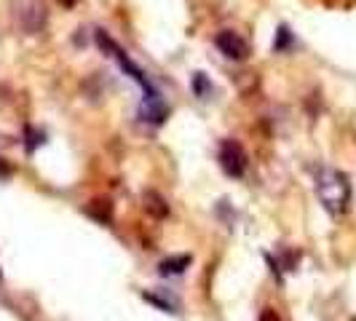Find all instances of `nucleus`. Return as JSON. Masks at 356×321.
<instances>
[{
  "mask_svg": "<svg viewBox=\"0 0 356 321\" xmlns=\"http://www.w3.org/2000/svg\"><path fill=\"white\" fill-rule=\"evenodd\" d=\"M316 196L327 212L343 214L351 204V182L343 172L324 166L316 174Z\"/></svg>",
  "mask_w": 356,
  "mask_h": 321,
  "instance_id": "nucleus-1",
  "label": "nucleus"
},
{
  "mask_svg": "<svg viewBox=\"0 0 356 321\" xmlns=\"http://www.w3.org/2000/svg\"><path fill=\"white\" fill-rule=\"evenodd\" d=\"M11 14H14V22L27 35L43 33V27L49 22L46 0H11Z\"/></svg>",
  "mask_w": 356,
  "mask_h": 321,
  "instance_id": "nucleus-2",
  "label": "nucleus"
},
{
  "mask_svg": "<svg viewBox=\"0 0 356 321\" xmlns=\"http://www.w3.org/2000/svg\"><path fill=\"white\" fill-rule=\"evenodd\" d=\"M217 160H220V166H222V172H225L228 177H241V174L247 172V163H250L244 145L236 142V140H222V142H220Z\"/></svg>",
  "mask_w": 356,
  "mask_h": 321,
  "instance_id": "nucleus-3",
  "label": "nucleus"
},
{
  "mask_svg": "<svg viewBox=\"0 0 356 321\" xmlns=\"http://www.w3.org/2000/svg\"><path fill=\"white\" fill-rule=\"evenodd\" d=\"M214 46L220 49L222 56H228V59H233V62H244V59L250 56V43L238 35V33H233V30H222V33H217Z\"/></svg>",
  "mask_w": 356,
  "mask_h": 321,
  "instance_id": "nucleus-4",
  "label": "nucleus"
},
{
  "mask_svg": "<svg viewBox=\"0 0 356 321\" xmlns=\"http://www.w3.org/2000/svg\"><path fill=\"white\" fill-rule=\"evenodd\" d=\"M140 115H143V121H150V124L159 126L166 121L169 107L163 105V99H161L159 94H153V97H145L143 107H140Z\"/></svg>",
  "mask_w": 356,
  "mask_h": 321,
  "instance_id": "nucleus-5",
  "label": "nucleus"
},
{
  "mask_svg": "<svg viewBox=\"0 0 356 321\" xmlns=\"http://www.w3.org/2000/svg\"><path fill=\"white\" fill-rule=\"evenodd\" d=\"M143 206L147 214H153L156 220H163L166 214H169V204H166V198L156 193V190H145L143 193Z\"/></svg>",
  "mask_w": 356,
  "mask_h": 321,
  "instance_id": "nucleus-6",
  "label": "nucleus"
},
{
  "mask_svg": "<svg viewBox=\"0 0 356 321\" xmlns=\"http://www.w3.org/2000/svg\"><path fill=\"white\" fill-rule=\"evenodd\" d=\"M185 268H191V257L188 254H179V257H166L159 265L161 276H179Z\"/></svg>",
  "mask_w": 356,
  "mask_h": 321,
  "instance_id": "nucleus-7",
  "label": "nucleus"
},
{
  "mask_svg": "<svg viewBox=\"0 0 356 321\" xmlns=\"http://www.w3.org/2000/svg\"><path fill=\"white\" fill-rule=\"evenodd\" d=\"M86 214L94 217V220H99V222H110L113 206H110V201H91L89 206H86Z\"/></svg>",
  "mask_w": 356,
  "mask_h": 321,
  "instance_id": "nucleus-8",
  "label": "nucleus"
},
{
  "mask_svg": "<svg viewBox=\"0 0 356 321\" xmlns=\"http://www.w3.org/2000/svg\"><path fill=\"white\" fill-rule=\"evenodd\" d=\"M191 86H193V91H196L198 99H209L212 97V83H209V78L204 75V72H196L193 75V81H191Z\"/></svg>",
  "mask_w": 356,
  "mask_h": 321,
  "instance_id": "nucleus-9",
  "label": "nucleus"
},
{
  "mask_svg": "<svg viewBox=\"0 0 356 321\" xmlns=\"http://www.w3.org/2000/svg\"><path fill=\"white\" fill-rule=\"evenodd\" d=\"M289 40H292L289 27H279V38L273 40V51H284L286 46H289Z\"/></svg>",
  "mask_w": 356,
  "mask_h": 321,
  "instance_id": "nucleus-10",
  "label": "nucleus"
},
{
  "mask_svg": "<svg viewBox=\"0 0 356 321\" xmlns=\"http://www.w3.org/2000/svg\"><path fill=\"white\" fill-rule=\"evenodd\" d=\"M260 321H282V319L276 316V311H270V308H266V311L260 313Z\"/></svg>",
  "mask_w": 356,
  "mask_h": 321,
  "instance_id": "nucleus-11",
  "label": "nucleus"
},
{
  "mask_svg": "<svg viewBox=\"0 0 356 321\" xmlns=\"http://www.w3.org/2000/svg\"><path fill=\"white\" fill-rule=\"evenodd\" d=\"M354 321H356V319H354Z\"/></svg>",
  "mask_w": 356,
  "mask_h": 321,
  "instance_id": "nucleus-12",
  "label": "nucleus"
}]
</instances>
